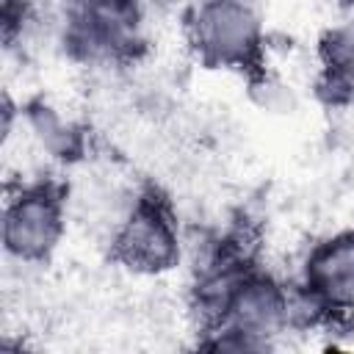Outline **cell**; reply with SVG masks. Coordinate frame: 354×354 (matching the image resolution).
<instances>
[{"label": "cell", "instance_id": "6", "mask_svg": "<svg viewBox=\"0 0 354 354\" xmlns=\"http://www.w3.org/2000/svg\"><path fill=\"white\" fill-rule=\"evenodd\" d=\"M318 83L337 105H354V14L335 22L318 41Z\"/></svg>", "mask_w": 354, "mask_h": 354}, {"label": "cell", "instance_id": "7", "mask_svg": "<svg viewBox=\"0 0 354 354\" xmlns=\"http://www.w3.org/2000/svg\"><path fill=\"white\" fill-rule=\"evenodd\" d=\"M3 6V33H6V44L17 41L28 25L36 19V14L47 6V0H0Z\"/></svg>", "mask_w": 354, "mask_h": 354}, {"label": "cell", "instance_id": "4", "mask_svg": "<svg viewBox=\"0 0 354 354\" xmlns=\"http://www.w3.org/2000/svg\"><path fill=\"white\" fill-rule=\"evenodd\" d=\"M111 257L138 274L163 277L185 257V238L171 202L152 185H141L108 235Z\"/></svg>", "mask_w": 354, "mask_h": 354}, {"label": "cell", "instance_id": "1", "mask_svg": "<svg viewBox=\"0 0 354 354\" xmlns=\"http://www.w3.org/2000/svg\"><path fill=\"white\" fill-rule=\"evenodd\" d=\"M55 33L66 55L86 66H130L147 50V3L64 0L55 8Z\"/></svg>", "mask_w": 354, "mask_h": 354}, {"label": "cell", "instance_id": "3", "mask_svg": "<svg viewBox=\"0 0 354 354\" xmlns=\"http://www.w3.org/2000/svg\"><path fill=\"white\" fill-rule=\"evenodd\" d=\"M6 260L22 268L44 266L61 249L69 230V188L53 174L17 177L3 199Z\"/></svg>", "mask_w": 354, "mask_h": 354}, {"label": "cell", "instance_id": "5", "mask_svg": "<svg viewBox=\"0 0 354 354\" xmlns=\"http://www.w3.org/2000/svg\"><path fill=\"white\" fill-rule=\"evenodd\" d=\"M296 293L307 326H332L354 318V227L335 230L304 252Z\"/></svg>", "mask_w": 354, "mask_h": 354}, {"label": "cell", "instance_id": "2", "mask_svg": "<svg viewBox=\"0 0 354 354\" xmlns=\"http://www.w3.org/2000/svg\"><path fill=\"white\" fill-rule=\"evenodd\" d=\"M185 41L210 69L260 75L268 58V30L260 0H191Z\"/></svg>", "mask_w": 354, "mask_h": 354}]
</instances>
